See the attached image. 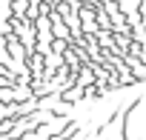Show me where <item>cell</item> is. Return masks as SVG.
Listing matches in <instances>:
<instances>
[{
  "label": "cell",
  "instance_id": "obj_1",
  "mask_svg": "<svg viewBox=\"0 0 146 140\" xmlns=\"http://www.w3.org/2000/svg\"><path fill=\"white\" fill-rule=\"evenodd\" d=\"M12 26H15V37H17L23 46H29V49L37 46V26H35L32 20H26V17H15Z\"/></svg>",
  "mask_w": 146,
  "mask_h": 140
},
{
  "label": "cell",
  "instance_id": "obj_2",
  "mask_svg": "<svg viewBox=\"0 0 146 140\" xmlns=\"http://www.w3.org/2000/svg\"><path fill=\"white\" fill-rule=\"evenodd\" d=\"M83 97H86V89L78 86V83H75V86H66V89L60 92V100H63V103H72V106H78Z\"/></svg>",
  "mask_w": 146,
  "mask_h": 140
},
{
  "label": "cell",
  "instance_id": "obj_3",
  "mask_svg": "<svg viewBox=\"0 0 146 140\" xmlns=\"http://www.w3.org/2000/svg\"><path fill=\"white\" fill-rule=\"evenodd\" d=\"M29 3H32V6H43V0H29Z\"/></svg>",
  "mask_w": 146,
  "mask_h": 140
}]
</instances>
